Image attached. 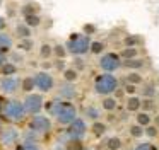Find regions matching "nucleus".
<instances>
[{
    "instance_id": "nucleus-1",
    "label": "nucleus",
    "mask_w": 159,
    "mask_h": 150,
    "mask_svg": "<svg viewBox=\"0 0 159 150\" xmlns=\"http://www.w3.org/2000/svg\"><path fill=\"white\" fill-rule=\"evenodd\" d=\"M50 109H52V114L57 118V121H58L60 125H70V123L77 118L75 106L69 101H58V99H57V101L52 102Z\"/></svg>"
},
{
    "instance_id": "nucleus-2",
    "label": "nucleus",
    "mask_w": 159,
    "mask_h": 150,
    "mask_svg": "<svg viewBox=\"0 0 159 150\" xmlns=\"http://www.w3.org/2000/svg\"><path fill=\"white\" fill-rule=\"evenodd\" d=\"M91 48V39L89 36H86V34H72L69 39V43L65 44V50L69 51L70 55H86L87 51H89Z\"/></svg>"
},
{
    "instance_id": "nucleus-3",
    "label": "nucleus",
    "mask_w": 159,
    "mask_h": 150,
    "mask_svg": "<svg viewBox=\"0 0 159 150\" xmlns=\"http://www.w3.org/2000/svg\"><path fill=\"white\" fill-rule=\"evenodd\" d=\"M118 87V80L115 75L111 73H101L96 77L94 80V89H96L98 94H103V95H110L111 92H115Z\"/></svg>"
},
{
    "instance_id": "nucleus-4",
    "label": "nucleus",
    "mask_w": 159,
    "mask_h": 150,
    "mask_svg": "<svg viewBox=\"0 0 159 150\" xmlns=\"http://www.w3.org/2000/svg\"><path fill=\"white\" fill-rule=\"evenodd\" d=\"M2 113H4V116L7 119H11V121H22L26 116V111H24V106H22L21 101H16V99H11V101H7L4 104V109H2Z\"/></svg>"
},
{
    "instance_id": "nucleus-5",
    "label": "nucleus",
    "mask_w": 159,
    "mask_h": 150,
    "mask_svg": "<svg viewBox=\"0 0 159 150\" xmlns=\"http://www.w3.org/2000/svg\"><path fill=\"white\" fill-rule=\"evenodd\" d=\"M22 106H24L26 114L36 116V114H39V111L43 109V97L39 94H29L28 97L24 99Z\"/></svg>"
},
{
    "instance_id": "nucleus-6",
    "label": "nucleus",
    "mask_w": 159,
    "mask_h": 150,
    "mask_svg": "<svg viewBox=\"0 0 159 150\" xmlns=\"http://www.w3.org/2000/svg\"><path fill=\"white\" fill-rule=\"evenodd\" d=\"M29 130L34 133H48L52 130V121L50 118L46 116H41V114H36L33 116V119L29 121Z\"/></svg>"
},
{
    "instance_id": "nucleus-7",
    "label": "nucleus",
    "mask_w": 159,
    "mask_h": 150,
    "mask_svg": "<svg viewBox=\"0 0 159 150\" xmlns=\"http://www.w3.org/2000/svg\"><path fill=\"white\" fill-rule=\"evenodd\" d=\"M33 78H34V87L39 89L41 92H50L55 85V80L48 72H38Z\"/></svg>"
},
{
    "instance_id": "nucleus-8",
    "label": "nucleus",
    "mask_w": 159,
    "mask_h": 150,
    "mask_svg": "<svg viewBox=\"0 0 159 150\" xmlns=\"http://www.w3.org/2000/svg\"><path fill=\"white\" fill-rule=\"evenodd\" d=\"M120 65H121V60L116 53H106V55H103L101 60H99V67L103 68L104 72H108V73H110V72H115L116 68H120Z\"/></svg>"
},
{
    "instance_id": "nucleus-9",
    "label": "nucleus",
    "mask_w": 159,
    "mask_h": 150,
    "mask_svg": "<svg viewBox=\"0 0 159 150\" xmlns=\"http://www.w3.org/2000/svg\"><path fill=\"white\" fill-rule=\"evenodd\" d=\"M67 135H69L70 140H80L84 135H86V123L84 119L75 118L72 123L69 125V130H67Z\"/></svg>"
},
{
    "instance_id": "nucleus-10",
    "label": "nucleus",
    "mask_w": 159,
    "mask_h": 150,
    "mask_svg": "<svg viewBox=\"0 0 159 150\" xmlns=\"http://www.w3.org/2000/svg\"><path fill=\"white\" fill-rule=\"evenodd\" d=\"M19 84H21V82H19L14 75H12V77H4L0 80V90L4 92V94H14L19 89Z\"/></svg>"
},
{
    "instance_id": "nucleus-11",
    "label": "nucleus",
    "mask_w": 159,
    "mask_h": 150,
    "mask_svg": "<svg viewBox=\"0 0 159 150\" xmlns=\"http://www.w3.org/2000/svg\"><path fill=\"white\" fill-rule=\"evenodd\" d=\"M19 138V133L16 128H12V126H9V128L2 130V133H0V142L4 143V145H12V143H16Z\"/></svg>"
},
{
    "instance_id": "nucleus-12",
    "label": "nucleus",
    "mask_w": 159,
    "mask_h": 150,
    "mask_svg": "<svg viewBox=\"0 0 159 150\" xmlns=\"http://www.w3.org/2000/svg\"><path fill=\"white\" fill-rule=\"evenodd\" d=\"M12 38H11V34H7V33H2L0 31V53H9L11 51V48H12Z\"/></svg>"
},
{
    "instance_id": "nucleus-13",
    "label": "nucleus",
    "mask_w": 159,
    "mask_h": 150,
    "mask_svg": "<svg viewBox=\"0 0 159 150\" xmlns=\"http://www.w3.org/2000/svg\"><path fill=\"white\" fill-rule=\"evenodd\" d=\"M60 97H63V99L75 97V87H74L70 82H67L65 85H62V87H60Z\"/></svg>"
},
{
    "instance_id": "nucleus-14",
    "label": "nucleus",
    "mask_w": 159,
    "mask_h": 150,
    "mask_svg": "<svg viewBox=\"0 0 159 150\" xmlns=\"http://www.w3.org/2000/svg\"><path fill=\"white\" fill-rule=\"evenodd\" d=\"M24 24L28 27H38L41 24V17L38 14H29V15H24Z\"/></svg>"
},
{
    "instance_id": "nucleus-15",
    "label": "nucleus",
    "mask_w": 159,
    "mask_h": 150,
    "mask_svg": "<svg viewBox=\"0 0 159 150\" xmlns=\"http://www.w3.org/2000/svg\"><path fill=\"white\" fill-rule=\"evenodd\" d=\"M16 34H17L21 39L31 38V27H28L26 24H17V26H16Z\"/></svg>"
},
{
    "instance_id": "nucleus-16",
    "label": "nucleus",
    "mask_w": 159,
    "mask_h": 150,
    "mask_svg": "<svg viewBox=\"0 0 159 150\" xmlns=\"http://www.w3.org/2000/svg\"><path fill=\"white\" fill-rule=\"evenodd\" d=\"M16 72H17L16 63H7V61H5V63L2 65V73H4V77H12Z\"/></svg>"
},
{
    "instance_id": "nucleus-17",
    "label": "nucleus",
    "mask_w": 159,
    "mask_h": 150,
    "mask_svg": "<svg viewBox=\"0 0 159 150\" xmlns=\"http://www.w3.org/2000/svg\"><path fill=\"white\" fill-rule=\"evenodd\" d=\"M120 58H125V60H130V58H137V48H125L121 50V53L118 55Z\"/></svg>"
},
{
    "instance_id": "nucleus-18",
    "label": "nucleus",
    "mask_w": 159,
    "mask_h": 150,
    "mask_svg": "<svg viewBox=\"0 0 159 150\" xmlns=\"http://www.w3.org/2000/svg\"><path fill=\"white\" fill-rule=\"evenodd\" d=\"M139 108H140V99L135 97V95H132V97L127 101V109L128 111H139Z\"/></svg>"
},
{
    "instance_id": "nucleus-19",
    "label": "nucleus",
    "mask_w": 159,
    "mask_h": 150,
    "mask_svg": "<svg viewBox=\"0 0 159 150\" xmlns=\"http://www.w3.org/2000/svg\"><path fill=\"white\" fill-rule=\"evenodd\" d=\"M77 77H79V73H77L75 68H65V70H63V78H65L67 82L77 80Z\"/></svg>"
},
{
    "instance_id": "nucleus-20",
    "label": "nucleus",
    "mask_w": 159,
    "mask_h": 150,
    "mask_svg": "<svg viewBox=\"0 0 159 150\" xmlns=\"http://www.w3.org/2000/svg\"><path fill=\"white\" fill-rule=\"evenodd\" d=\"M21 85H22V90L31 92L33 89H34V78H33V77H24L21 80Z\"/></svg>"
},
{
    "instance_id": "nucleus-21",
    "label": "nucleus",
    "mask_w": 159,
    "mask_h": 150,
    "mask_svg": "<svg viewBox=\"0 0 159 150\" xmlns=\"http://www.w3.org/2000/svg\"><path fill=\"white\" fill-rule=\"evenodd\" d=\"M139 43H140V38H139V36H127L123 39V44L127 48H135Z\"/></svg>"
},
{
    "instance_id": "nucleus-22",
    "label": "nucleus",
    "mask_w": 159,
    "mask_h": 150,
    "mask_svg": "<svg viewBox=\"0 0 159 150\" xmlns=\"http://www.w3.org/2000/svg\"><path fill=\"white\" fill-rule=\"evenodd\" d=\"M137 123H139V126H149L151 116H149L147 113H139L137 114Z\"/></svg>"
},
{
    "instance_id": "nucleus-23",
    "label": "nucleus",
    "mask_w": 159,
    "mask_h": 150,
    "mask_svg": "<svg viewBox=\"0 0 159 150\" xmlns=\"http://www.w3.org/2000/svg\"><path fill=\"white\" fill-rule=\"evenodd\" d=\"M106 145H108V150H118V148H121V140L118 136H113V138L108 140Z\"/></svg>"
},
{
    "instance_id": "nucleus-24",
    "label": "nucleus",
    "mask_w": 159,
    "mask_h": 150,
    "mask_svg": "<svg viewBox=\"0 0 159 150\" xmlns=\"http://www.w3.org/2000/svg\"><path fill=\"white\" fill-rule=\"evenodd\" d=\"M125 67L127 68H140L142 65H144V61L139 60V58H130V60H125Z\"/></svg>"
},
{
    "instance_id": "nucleus-25",
    "label": "nucleus",
    "mask_w": 159,
    "mask_h": 150,
    "mask_svg": "<svg viewBox=\"0 0 159 150\" xmlns=\"http://www.w3.org/2000/svg\"><path fill=\"white\" fill-rule=\"evenodd\" d=\"M21 12H22V15H29V14H38V7L34 5V3H26L24 7L21 9Z\"/></svg>"
},
{
    "instance_id": "nucleus-26",
    "label": "nucleus",
    "mask_w": 159,
    "mask_h": 150,
    "mask_svg": "<svg viewBox=\"0 0 159 150\" xmlns=\"http://www.w3.org/2000/svg\"><path fill=\"white\" fill-rule=\"evenodd\" d=\"M19 50H24V51H31L33 46H34V43L31 41V38H26V39H21V43L17 44Z\"/></svg>"
},
{
    "instance_id": "nucleus-27",
    "label": "nucleus",
    "mask_w": 159,
    "mask_h": 150,
    "mask_svg": "<svg viewBox=\"0 0 159 150\" xmlns=\"http://www.w3.org/2000/svg\"><path fill=\"white\" fill-rule=\"evenodd\" d=\"M103 50H104V44L101 43V41H94V43L91 41V48H89V51H91V53H94V55H99Z\"/></svg>"
},
{
    "instance_id": "nucleus-28",
    "label": "nucleus",
    "mask_w": 159,
    "mask_h": 150,
    "mask_svg": "<svg viewBox=\"0 0 159 150\" xmlns=\"http://www.w3.org/2000/svg\"><path fill=\"white\" fill-rule=\"evenodd\" d=\"M93 131H94V135H96V136H101L104 131H106V125H104V123L96 121V123L93 125Z\"/></svg>"
},
{
    "instance_id": "nucleus-29",
    "label": "nucleus",
    "mask_w": 159,
    "mask_h": 150,
    "mask_svg": "<svg viewBox=\"0 0 159 150\" xmlns=\"http://www.w3.org/2000/svg\"><path fill=\"white\" fill-rule=\"evenodd\" d=\"M65 150H84L82 142H80V140H70V142L67 143Z\"/></svg>"
},
{
    "instance_id": "nucleus-30",
    "label": "nucleus",
    "mask_w": 159,
    "mask_h": 150,
    "mask_svg": "<svg viewBox=\"0 0 159 150\" xmlns=\"http://www.w3.org/2000/svg\"><path fill=\"white\" fill-rule=\"evenodd\" d=\"M103 108L106 109V111H113L115 108H116V99H113V97H106L103 101Z\"/></svg>"
},
{
    "instance_id": "nucleus-31",
    "label": "nucleus",
    "mask_w": 159,
    "mask_h": 150,
    "mask_svg": "<svg viewBox=\"0 0 159 150\" xmlns=\"http://www.w3.org/2000/svg\"><path fill=\"white\" fill-rule=\"evenodd\" d=\"M127 80H128V84L135 85V84H140V82H142V77L137 73V72H132V73H128Z\"/></svg>"
},
{
    "instance_id": "nucleus-32",
    "label": "nucleus",
    "mask_w": 159,
    "mask_h": 150,
    "mask_svg": "<svg viewBox=\"0 0 159 150\" xmlns=\"http://www.w3.org/2000/svg\"><path fill=\"white\" fill-rule=\"evenodd\" d=\"M53 53L57 55V58H65L67 50H65V46H63V44H57V46L53 48Z\"/></svg>"
},
{
    "instance_id": "nucleus-33",
    "label": "nucleus",
    "mask_w": 159,
    "mask_h": 150,
    "mask_svg": "<svg viewBox=\"0 0 159 150\" xmlns=\"http://www.w3.org/2000/svg\"><path fill=\"white\" fill-rule=\"evenodd\" d=\"M86 116L91 119H98L99 118V111L96 108H93V106H89V108H86Z\"/></svg>"
},
{
    "instance_id": "nucleus-34",
    "label": "nucleus",
    "mask_w": 159,
    "mask_h": 150,
    "mask_svg": "<svg viewBox=\"0 0 159 150\" xmlns=\"http://www.w3.org/2000/svg\"><path fill=\"white\" fill-rule=\"evenodd\" d=\"M16 150H39L36 143H31V142H24L22 145H17Z\"/></svg>"
},
{
    "instance_id": "nucleus-35",
    "label": "nucleus",
    "mask_w": 159,
    "mask_h": 150,
    "mask_svg": "<svg viewBox=\"0 0 159 150\" xmlns=\"http://www.w3.org/2000/svg\"><path fill=\"white\" fill-rule=\"evenodd\" d=\"M39 53H41V58H50V56H52V53H53V48L50 46V44H43Z\"/></svg>"
},
{
    "instance_id": "nucleus-36",
    "label": "nucleus",
    "mask_w": 159,
    "mask_h": 150,
    "mask_svg": "<svg viewBox=\"0 0 159 150\" xmlns=\"http://www.w3.org/2000/svg\"><path fill=\"white\" fill-rule=\"evenodd\" d=\"M130 133H132V136H142V133H144V130H142V126H139V125H134L130 128Z\"/></svg>"
},
{
    "instance_id": "nucleus-37",
    "label": "nucleus",
    "mask_w": 159,
    "mask_h": 150,
    "mask_svg": "<svg viewBox=\"0 0 159 150\" xmlns=\"http://www.w3.org/2000/svg\"><path fill=\"white\" fill-rule=\"evenodd\" d=\"M84 33H86V36L96 33V26H94V24H86V26H84Z\"/></svg>"
},
{
    "instance_id": "nucleus-38",
    "label": "nucleus",
    "mask_w": 159,
    "mask_h": 150,
    "mask_svg": "<svg viewBox=\"0 0 159 150\" xmlns=\"http://www.w3.org/2000/svg\"><path fill=\"white\" fill-rule=\"evenodd\" d=\"M135 150H156V147L151 145V143H140Z\"/></svg>"
},
{
    "instance_id": "nucleus-39",
    "label": "nucleus",
    "mask_w": 159,
    "mask_h": 150,
    "mask_svg": "<svg viewBox=\"0 0 159 150\" xmlns=\"http://www.w3.org/2000/svg\"><path fill=\"white\" fill-rule=\"evenodd\" d=\"M145 133H147L149 136H156V135H157V130H156L154 126H147V130H145Z\"/></svg>"
},
{
    "instance_id": "nucleus-40",
    "label": "nucleus",
    "mask_w": 159,
    "mask_h": 150,
    "mask_svg": "<svg viewBox=\"0 0 159 150\" xmlns=\"http://www.w3.org/2000/svg\"><path fill=\"white\" fill-rule=\"evenodd\" d=\"M144 94H145V95H152V94H154V87H152V85L145 87V89H144Z\"/></svg>"
},
{
    "instance_id": "nucleus-41",
    "label": "nucleus",
    "mask_w": 159,
    "mask_h": 150,
    "mask_svg": "<svg viewBox=\"0 0 159 150\" xmlns=\"http://www.w3.org/2000/svg\"><path fill=\"white\" fill-rule=\"evenodd\" d=\"M125 90H127V92H128V94H134V92H135V85H132V84H128V85H127V87H125Z\"/></svg>"
},
{
    "instance_id": "nucleus-42",
    "label": "nucleus",
    "mask_w": 159,
    "mask_h": 150,
    "mask_svg": "<svg viewBox=\"0 0 159 150\" xmlns=\"http://www.w3.org/2000/svg\"><path fill=\"white\" fill-rule=\"evenodd\" d=\"M140 106H144L145 109H151L152 108V101L149 99V101H145V102H140Z\"/></svg>"
},
{
    "instance_id": "nucleus-43",
    "label": "nucleus",
    "mask_w": 159,
    "mask_h": 150,
    "mask_svg": "<svg viewBox=\"0 0 159 150\" xmlns=\"http://www.w3.org/2000/svg\"><path fill=\"white\" fill-rule=\"evenodd\" d=\"M4 27H5V19L4 17H0V31L4 29Z\"/></svg>"
},
{
    "instance_id": "nucleus-44",
    "label": "nucleus",
    "mask_w": 159,
    "mask_h": 150,
    "mask_svg": "<svg viewBox=\"0 0 159 150\" xmlns=\"http://www.w3.org/2000/svg\"><path fill=\"white\" fill-rule=\"evenodd\" d=\"M4 63H5V55H4V53H0V67H2Z\"/></svg>"
},
{
    "instance_id": "nucleus-45",
    "label": "nucleus",
    "mask_w": 159,
    "mask_h": 150,
    "mask_svg": "<svg viewBox=\"0 0 159 150\" xmlns=\"http://www.w3.org/2000/svg\"><path fill=\"white\" fill-rule=\"evenodd\" d=\"M14 61H19V63H21V61H22V56H21V55H14Z\"/></svg>"
},
{
    "instance_id": "nucleus-46",
    "label": "nucleus",
    "mask_w": 159,
    "mask_h": 150,
    "mask_svg": "<svg viewBox=\"0 0 159 150\" xmlns=\"http://www.w3.org/2000/svg\"><path fill=\"white\" fill-rule=\"evenodd\" d=\"M2 109H4V99L0 97V113H2Z\"/></svg>"
},
{
    "instance_id": "nucleus-47",
    "label": "nucleus",
    "mask_w": 159,
    "mask_h": 150,
    "mask_svg": "<svg viewBox=\"0 0 159 150\" xmlns=\"http://www.w3.org/2000/svg\"><path fill=\"white\" fill-rule=\"evenodd\" d=\"M57 67H58V68H63V61H57Z\"/></svg>"
}]
</instances>
